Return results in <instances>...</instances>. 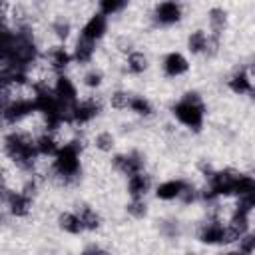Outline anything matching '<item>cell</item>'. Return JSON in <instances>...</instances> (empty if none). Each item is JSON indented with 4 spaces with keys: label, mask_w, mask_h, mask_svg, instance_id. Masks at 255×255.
Returning <instances> with one entry per match:
<instances>
[{
    "label": "cell",
    "mask_w": 255,
    "mask_h": 255,
    "mask_svg": "<svg viewBox=\"0 0 255 255\" xmlns=\"http://www.w3.org/2000/svg\"><path fill=\"white\" fill-rule=\"evenodd\" d=\"M2 149L6 159H10L14 163V167L22 169V171H30L36 161L40 159L38 151H36V135H32L30 131L24 129H10L4 133L2 137Z\"/></svg>",
    "instance_id": "1"
},
{
    "label": "cell",
    "mask_w": 255,
    "mask_h": 255,
    "mask_svg": "<svg viewBox=\"0 0 255 255\" xmlns=\"http://www.w3.org/2000/svg\"><path fill=\"white\" fill-rule=\"evenodd\" d=\"M82 175V147L78 141H64L56 157L50 161V179L60 187L74 185Z\"/></svg>",
    "instance_id": "2"
},
{
    "label": "cell",
    "mask_w": 255,
    "mask_h": 255,
    "mask_svg": "<svg viewBox=\"0 0 255 255\" xmlns=\"http://www.w3.org/2000/svg\"><path fill=\"white\" fill-rule=\"evenodd\" d=\"M205 102L197 92H185L173 106H171V116L173 120L191 129V131H201L205 124Z\"/></svg>",
    "instance_id": "3"
},
{
    "label": "cell",
    "mask_w": 255,
    "mask_h": 255,
    "mask_svg": "<svg viewBox=\"0 0 255 255\" xmlns=\"http://www.w3.org/2000/svg\"><path fill=\"white\" fill-rule=\"evenodd\" d=\"M34 114H38L34 96L20 94L18 98H14L6 106H2V124L6 128H16V126L24 124L28 118H32Z\"/></svg>",
    "instance_id": "4"
},
{
    "label": "cell",
    "mask_w": 255,
    "mask_h": 255,
    "mask_svg": "<svg viewBox=\"0 0 255 255\" xmlns=\"http://www.w3.org/2000/svg\"><path fill=\"white\" fill-rule=\"evenodd\" d=\"M2 203H4V209L12 217L24 219L32 211L34 197H30L28 193H24L22 189H16V187H10L8 183H2Z\"/></svg>",
    "instance_id": "5"
},
{
    "label": "cell",
    "mask_w": 255,
    "mask_h": 255,
    "mask_svg": "<svg viewBox=\"0 0 255 255\" xmlns=\"http://www.w3.org/2000/svg\"><path fill=\"white\" fill-rule=\"evenodd\" d=\"M151 22L159 28H169V26H175L183 20V6L175 0H163V2H157L153 4L151 8V14H149Z\"/></svg>",
    "instance_id": "6"
},
{
    "label": "cell",
    "mask_w": 255,
    "mask_h": 255,
    "mask_svg": "<svg viewBox=\"0 0 255 255\" xmlns=\"http://www.w3.org/2000/svg\"><path fill=\"white\" fill-rule=\"evenodd\" d=\"M195 237L201 245H207V247L225 245V219L209 215L203 223H199Z\"/></svg>",
    "instance_id": "7"
},
{
    "label": "cell",
    "mask_w": 255,
    "mask_h": 255,
    "mask_svg": "<svg viewBox=\"0 0 255 255\" xmlns=\"http://www.w3.org/2000/svg\"><path fill=\"white\" fill-rule=\"evenodd\" d=\"M42 60H44V64L50 68V72H52L54 76L66 74L68 68L74 64L72 50H68L66 44H52V46H48V50L42 54Z\"/></svg>",
    "instance_id": "8"
},
{
    "label": "cell",
    "mask_w": 255,
    "mask_h": 255,
    "mask_svg": "<svg viewBox=\"0 0 255 255\" xmlns=\"http://www.w3.org/2000/svg\"><path fill=\"white\" fill-rule=\"evenodd\" d=\"M112 169L126 177H131L139 171H145V157L139 151L116 153V155H112Z\"/></svg>",
    "instance_id": "9"
},
{
    "label": "cell",
    "mask_w": 255,
    "mask_h": 255,
    "mask_svg": "<svg viewBox=\"0 0 255 255\" xmlns=\"http://www.w3.org/2000/svg\"><path fill=\"white\" fill-rule=\"evenodd\" d=\"M52 92L56 96V100L66 106V108H74L78 102H80V92H78V86L76 82L68 76V74H60L54 78L52 82Z\"/></svg>",
    "instance_id": "10"
},
{
    "label": "cell",
    "mask_w": 255,
    "mask_h": 255,
    "mask_svg": "<svg viewBox=\"0 0 255 255\" xmlns=\"http://www.w3.org/2000/svg\"><path fill=\"white\" fill-rule=\"evenodd\" d=\"M108 30H110V18L108 16H104L102 12H92L88 18H86V22L82 24V28H80V36L82 38H86V40H92V42H102L106 36H108Z\"/></svg>",
    "instance_id": "11"
},
{
    "label": "cell",
    "mask_w": 255,
    "mask_h": 255,
    "mask_svg": "<svg viewBox=\"0 0 255 255\" xmlns=\"http://www.w3.org/2000/svg\"><path fill=\"white\" fill-rule=\"evenodd\" d=\"M159 66H161V74H163L165 78H181V76H185V74L189 72V68H191L189 58H187L183 52H179V50H171V52L163 54Z\"/></svg>",
    "instance_id": "12"
},
{
    "label": "cell",
    "mask_w": 255,
    "mask_h": 255,
    "mask_svg": "<svg viewBox=\"0 0 255 255\" xmlns=\"http://www.w3.org/2000/svg\"><path fill=\"white\" fill-rule=\"evenodd\" d=\"M102 112V100H96L94 96L80 100L74 106L72 112V126H86L90 122H94Z\"/></svg>",
    "instance_id": "13"
},
{
    "label": "cell",
    "mask_w": 255,
    "mask_h": 255,
    "mask_svg": "<svg viewBox=\"0 0 255 255\" xmlns=\"http://www.w3.org/2000/svg\"><path fill=\"white\" fill-rule=\"evenodd\" d=\"M126 191H128L129 199H145L153 191V179H151V175L147 171H139V173L128 177Z\"/></svg>",
    "instance_id": "14"
},
{
    "label": "cell",
    "mask_w": 255,
    "mask_h": 255,
    "mask_svg": "<svg viewBox=\"0 0 255 255\" xmlns=\"http://www.w3.org/2000/svg\"><path fill=\"white\" fill-rule=\"evenodd\" d=\"M187 187V179H181V177H171V179H165L161 183H157L153 187V195L155 199L159 201H179L181 199V193L185 191Z\"/></svg>",
    "instance_id": "15"
},
{
    "label": "cell",
    "mask_w": 255,
    "mask_h": 255,
    "mask_svg": "<svg viewBox=\"0 0 255 255\" xmlns=\"http://www.w3.org/2000/svg\"><path fill=\"white\" fill-rule=\"evenodd\" d=\"M96 42L92 40H86L78 34V38L74 40V46H72V56H74V64L78 66H88L94 62V56H96Z\"/></svg>",
    "instance_id": "16"
},
{
    "label": "cell",
    "mask_w": 255,
    "mask_h": 255,
    "mask_svg": "<svg viewBox=\"0 0 255 255\" xmlns=\"http://www.w3.org/2000/svg\"><path fill=\"white\" fill-rule=\"evenodd\" d=\"M207 26H209V34L223 38L225 30L229 28V12L223 6H211L207 10Z\"/></svg>",
    "instance_id": "17"
},
{
    "label": "cell",
    "mask_w": 255,
    "mask_h": 255,
    "mask_svg": "<svg viewBox=\"0 0 255 255\" xmlns=\"http://www.w3.org/2000/svg\"><path fill=\"white\" fill-rule=\"evenodd\" d=\"M64 143L58 139L56 133H50V131H42L36 135V151L40 157H56V153L60 151Z\"/></svg>",
    "instance_id": "18"
},
{
    "label": "cell",
    "mask_w": 255,
    "mask_h": 255,
    "mask_svg": "<svg viewBox=\"0 0 255 255\" xmlns=\"http://www.w3.org/2000/svg\"><path fill=\"white\" fill-rule=\"evenodd\" d=\"M227 88H229L233 94H237V96H245V94H251V92H253L255 84H253V80L249 78L247 70H245V68H239V70H235V72L227 78Z\"/></svg>",
    "instance_id": "19"
},
{
    "label": "cell",
    "mask_w": 255,
    "mask_h": 255,
    "mask_svg": "<svg viewBox=\"0 0 255 255\" xmlns=\"http://www.w3.org/2000/svg\"><path fill=\"white\" fill-rule=\"evenodd\" d=\"M56 223H58L60 231H64L68 235H82L86 231V227H84V223H82V219H80V215L76 211H62V213H58Z\"/></svg>",
    "instance_id": "20"
},
{
    "label": "cell",
    "mask_w": 255,
    "mask_h": 255,
    "mask_svg": "<svg viewBox=\"0 0 255 255\" xmlns=\"http://www.w3.org/2000/svg\"><path fill=\"white\" fill-rule=\"evenodd\" d=\"M76 213L80 215V219H82L86 231H100V229H102L104 219H102V215H100V211H98L96 207H92V205H88V203H82V205L76 209Z\"/></svg>",
    "instance_id": "21"
},
{
    "label": "cell",
    "mask_w": 255,
    "mask_h": 255,
    "mask_svg": "<svg viewBox=\"0 0 255 255\" xmlns=\"http://www.w3.org/2000/svg\"><path fill=\"white\" fill-rule=\"evenodd\" d=\"M124 66H126V72H128V74H131V76H141V74H145V72L149 70V56H147L145 52H141V50H135V52H131V54L126 58Z\"/></svg>",
    "instance_id": "22"
},
{
    "label": "cell",
    "mask_w": 255,
    "mask_h": 255,
    "mask_svg": "<svg viewBox=\"0 0 255 255\" xmlns=\"http://www.w3.org/2000/svg\"><path fill=\"white\" fill-rule=\"evenodd\" d=\"M207 38H209V32L203 30V28H197L193 32L187 34V40H185V48L191 56H203L205 52V46H207Z\"/></svg>",
    "instance_id": "23"
},
{
    "label": "cell",
    "mask_w": 255,
    "mask_h": 255,
    "mask_svg": "<svg viewBox=\"0 0 255 255\" xmlns=\"http://www.w3.org/2000/svg\"><path fill=\"white\" fill-rule=\"evenodd\" d=\"M50 32L56 38V44H66L72 36V22L68 16H56L50 24Z\"/></svg>",
    "instance_id": "24"
},
{
    "label": "cell",
    "mask_w": 255,
    "mask_h": 255,
    "mask_svg": "<svg viewBox=\"0 0 255 255\" xmlns=\"http://www.w3.org/2000/svg\"><path fill=\"white\" fill-rule=\"evenodd\" d=\"M80 82H82V86H84L86 90L96 92V90H100V88L104 86V82H106V74H104V70H102L100 66H90V68L84 70Z\"/></svg>",
    "instance_id": "25"
},
{
    "label": "cell",
    "mask_w": 255,
    "mask_h": 255,
    "mask_svg": "<svg viewBox=\"0 0 255 255\" xmlns=\"http://www.w3.org/2000/svg\"><path fill=\"white\" fill-rule=\"evenodd\" d=\"M131 100H133V94H129L128 90H114V92H110V96H108L110 108H112V110H118V112L129 110Z\"/></svg>",
    "instance_id": "26"
},
{
    "label": "cell",
    "mask_w": 255,
    "mask_h": 255,
    "mask_svg": "<svg viewBox=\"0 0 255 255\" xmlns=\"http://www.w3.org/2000/svg\"><path fill=\"white\" fill-rule=\"evenodd\" d=\"M94 147L100 151V153H112L116 149V135L110 131V129H102L94 135Z\"/></svg>",
    "instance_id": "27"
},
{
    "label": "cell",
    "mask_w": 255,
    "mask_h": 255,
    "mask_svg": "<svg viewBox=\"0 0 255 255\" xmlns=\"http://www.w3.org/2000/svg\"><path fill=\"white\" fill-rule=\"evenodd\" d=\"M129 112L139 116V118H149L153 116V104L145 98V96H135L133 94V100H131V106H129Z\"/></svg>",
    "instance_id": "28"
},
{
    "label": "cell",
    "mask_w": 255,
    "mask_h": 255,
    "mask_svg": "<svg viewBox=\"0 0 255 255\" xmlns=\"http://www.w3.org/2000/svg\"><path fill=\"white\" fill-rule=\"evenodd\" d=\"M126 213H128L131 219L139 221V219H145V217L149 215V205H147L145 199H129V201L126 203Z\"/></svg>",
    "instance_id": "29"
},
{
    "label": "cell",
    "mask_w": 255,
    "mask_h": 255,
    "mask_svg": "<svg viewBox=\"0 0 255 255\" xmlns=\"http://www.w3.org/2000/svg\"><path fill=\"white\" fill-rule=\"evenodd\" d=\"M128 8L126 0H100L98 2V12H102L104 16H118Z\"/></svg>",
    "instance_id": "30"
},
{
    "label": "cell",
    "mask_w": 255,
    "mask_h": 255,
    "mask_svg": "<svg viewBox=\"0 0 255 255\" xmlns=\"http://www.w3.org/2000/svg\"><path fill=\"white\" fill-rule=\"evenodd\" d=\"M255 191V177L253 175H245V173H239L237 177V183H235V189H233V197L239 199L247 193Z\"/></svg>",
    "instance_id": "31"
},
{
    "label": "cell",
    "mask_w": 255,
    "mask_h": 255,
    "mask_svg": "<svg viewBox=\"0 0 255 255\" xmlns=\"http://www.w3.org/2000/svg\"><path fill=\"white\" fill-rule=\"evenodd\" d=\"M114 50H116L118 54H122V56L128 58L131 52H135V42H133V38L128 36V34H118V36L114 38Z\"/></svg>",
    "instance_id": "32"
},
{
    "label": "cell",
    "mask_w": 255,
    "mask_h": 255,
    "mask_svg": "<svg viewBox=\"0 0 255 255\" xmlns=\"http://www.w3.org/2000/svg\"><path fill=\"white\" fill-rule=\"evenodd\" d=\"M219 52H221V38H219V36H213V34H209V38H207V46H205V52H203V56L211 60V58L219 56Z\"/></svg>",
    "instance_id": "33"
},
{
    "label": "cell",
    "mask_w": 255,
    "mask_h": 255,
    "mask_svg": "<svg viewBox=\"0 0 255 255\" xmlns=\"http://www.w3.org/2000/svg\"><path fill=\"white\" fill-rule=\"evenodd\" d=\"M161 235H165V237H169V239L177 237V235H179V223H177V221H163V225H161Z\"/></svg>",
    "instance_id": "34"
},
{
    "label": "cell",
    "mask_w": 255,
    "mask_h": 255,
    "mask_svg": "<svg viewBox=\"0 0 255 255\" xmlns=\"http://www.w3.org/2000/svg\"><path fill=\"white\" fill-rule=\"evenodd\" d=\"M80 255H112V251H108L106 247H102V245H98V243H90V245H86V247L82 249Z\"/></svg>",
    "instance_id": "35"
},
{
    "label": "cell",
    "mask_w": 255,
    "mask_h": 255,
    "mask_svg": "<svg viewBox=\"0 0 255 255\" xmlns=\"http://www.w3.org/2000/svg\"><path fill=\"white\" fill-rule=\"evenodd\" d=\"M245 70H247V74H249V78L253 80V84H255V58L245 66Z\"/></svg>",
    "instance_id": "36"
},
{
    "label": "cell",
    "mask_w": 255,
    "mask_h": 255,
    "mask_svg": "<svg viewBox=\"0 0 255 255\" xmlns=\"http://www.w3.org/2000/svg\"><path fill=\"white\" fill-rule=\"evenodd\" d=\"M221 255H247V253H243L239 247H235V249H227V251H223Z\"/></svg>",
    "instance_id": "37"
},
{
    "label": "cell",
    "mask_w": 255,
    "mask_h": 255,
    "mask_svg": "<svg viewBox=\"0 0 255 255\" xmlns=\"http://www.w3.org/2000/svg\"><path fill=\"white\" fill-rule=\"evenodd\" d=\"M185 255H201V253H195V251H189V253H185Z\"/></svg>",
    "instance_id": "38"
},
{
    "label": "cell",
    "mask_w": 255,
    "mask_h": 255,
    "mask_svg": "<svg viewBox=\"0 0 255 255\" xmlns=\"http://www.w3.org/2000/svg\"><path fill=\"white\" fill-rule=\"evenodd\" d=\"M251 96H253V98H255V88H253V92H251Z\"/></svg>",
    "instance_id": "39"
}]
</instances>
